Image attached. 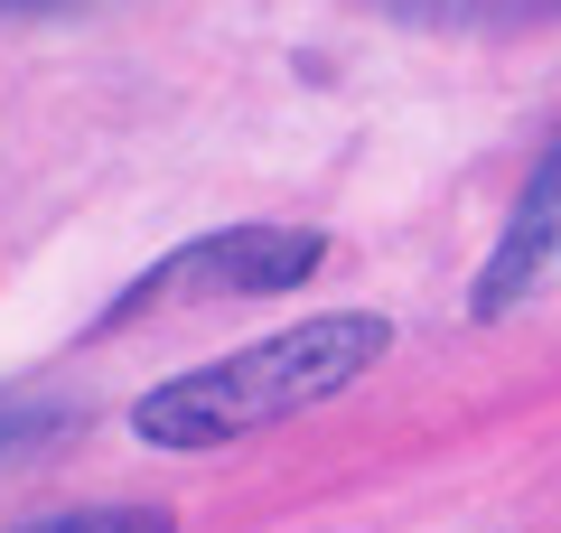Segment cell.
Here are the masks:
<instances>
[{"mask_svg":"<svg viewBox=\"0 0 561 533\" xmlns=\"http://www.w3.org/2000/svg\"><path fill=\"white\" fill-rule=\"evenodd\" d=\"M393 347L375 309H328L300 318V328L262 337V347H234L225 365H197V375H169L131 402V431L150 450H225L243 431H272V421H300L319 402H337L346 384L375 375V355Z\"/></svg>","mask_w":561,"mask_h":533,"instance_id":"1","label":"cell"},{"mask_svg":"<svg viewBox=\"0 0 561 533\" xmlns=\"http://www.w3.org/2000/svg\"><path fill=\"white\" fill-rule=\"evenodd\" d=\"M319 262H328V235H309V225H234V235L179 243L150 281H131L113 299V318L150 309V299H272V291H300Z\"/></svg>","mask_w":561,"mask_h":533,"instance_id":"2","label":"cell"},{"mask_svg":"<svg viewBox=\"0 0 561 533\" xmlns=\"http://www.w3.org/2000/svg\"><path fill=\"white\" fill-rule=\"evenodd\" d=\"M552 262H561V150L524 178L515 216H505L496 253H486V272H478V318H505L515 299H534L542 281H552Z\"/></svg>","mask_w":561,"mask_h":533,"instance_id":"3","label":"cell"},{"mask_svg":"<svg viewBox=\"0 0 561 533\" xmlns=\"http://www.w3.org/2000/svg\"><path fill=\"white\" fill-rule=\"evenodd\" d=\"M10 533H179L160 506H66V514H28Z\"/></svg>","mask_w":561,"mask_h":533,"instance_id":"4","label":"cell"},{"mask_svg":"<svg viewBox=\"0 0 561 533\" xmlns=\"http://www.w3.org/2000/svg\"><path fill=\"white\" fill-rule=\"evenodd\" d=\"M393 10H431V20H486V29H515V20H552L561 0H393Z\"/></svg>","mask_w":561,"mask_h":533,"instance_id":"5","label":"cell"},{"mask_svg":"<svg viewBox=\"0 0 561 533\" xmlns=\"http://www.w3.org/2000/svg\"><path fill=\"white\" fill-rule=\"evenodd\" d=\"M57 402H0V458H10V450H28V440H47V431H57Z\"/></svg>","mask_w":561,"mask_h":533,"instance_id":"6","label":"cell"},{"mask_svg":"<svg viewBox=\"0 0 561 533\" xmlns=\"http://www.w3.org/2000/svg\"><path fill=\"white\" fill-rule=\"evenodd\" d=\"M0 10H66V0H0Z\"/></svg>","mask_w":561,"mask_h":533,"instance_id":"7","label":"cell"}]
</instances>
